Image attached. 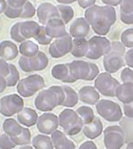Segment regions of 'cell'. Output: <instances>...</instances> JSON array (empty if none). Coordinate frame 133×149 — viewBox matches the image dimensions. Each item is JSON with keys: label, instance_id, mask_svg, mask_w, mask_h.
Instances as JSON below:
<instances>
[{"label": "cell", "instance_id": "cell-1", "mask_svg": "<svg viewBox=\"0 0 133 149\" xmlns=\"http://www.w3.org/2000/svg\"><path fill=\"white\" fill-rule=\"evenodd\" d=\"M84 16L93 31L100 36L107 35L116 21V10L109 6L93 5L86 9Z\"/></svg>", "mask_w": 133, "mask_h": 149}, {"label": "cell", "instance_id": "cell-2", "mask_svg": "<svg viewBox=\"0 0 133 149\" xmlns=\"http://www.w3.org/2000/svg\"><path fill=\"white\" fill-rule=\"evenodd\" d=\"M65 99L63 86L52 85L41 91L34 100L35 107L43 112H50L56 107L61 106Z\"/></svg>", "mask_w": 133, "mask_h": 149}, {"label": "cell", "instance_id": "cell-3", "mask_svg": "<svg viewBox=\"0 0 133 149\" xmlns=\"http://www.w3.org/2000/svg\"><path fill=\"white\" fill-rule=\"evenodd\" d=\"M124 55L125 46L122 44V42H112L110 52L104 56L103 59V65L105 70L110 74L116 73L125 64Z\"/></svg>", "mask_w": 133, "mask_h": 149}, {"label": "cell", "instance_id": "cell-4", "mask_svg": "<svg viewBox=\"0 0 133 149\" xmlns=\"http://www.w3.org/2000/svg\"><path fill=\"white\" fill-rule=\"evenodd\" d=\"M59 123L63 129V132L68 136L78 134L84 125L77 111H74L71 108H66L61 112L59 116Z\"/></svg>", "mask_w": 133, "mask_h": 149}, {"label": "cell", "instance_id": "cell-5", "mask_svg": "<svg viewBox=\"0 0 133 149\" xmlns=\"http://www.w3.org/2000/svg\"><path fill=\"white\" fill-rule=\"evenodd\" d=\"M69 68L71 74L77 81H92L100 74V69L96 64L84 61H73L69 63Z\"/></svg>", "mask_w": 133, "mask_h": 149}, {"label": "cell", "instance_id": "cell-6", "mask_svg": "<svg viewBox=\"0 0 133 149\" xmlns=\"http://www.w3.org/2000/svg\"><path fill=\"white\" fill-rule=\"evenodd\" d=\"M17 91L22 97L29 98L33 96L36 92L41 91L45 86V79L40 74H34L20 79L17 84Z\"/></svg>", "mask_w": 133, "mask_h": 149}, {"label": "cell", "instance_id": "cell-7", "mask_svg": "<svg viewBox=\"0 0 133 149\" xmlns=\"http://www.w3.org/2000/svg\"><path fill=\"white\" fill-rule=\"evenodd\" d=\"M18 64L20 66L21 69L26 73L36 72V71H42L45 69L49 64V59L45 52H40L33 57H25L21 56L19 59Z\"/></svg>", "mask_w": 133, "mask_h": 149}, {"label": "cell", "instance_id": "cell-8", "mask_svg": "<svg viewBox=\"0 0 133 149\" xmlns=\"http://www.w3.org/2000/svg\"><path fill=\"white\" fill-rule=\"evenodd\" d=\"M94 85L102 95L113 98L116 97V90L119 87L120 83L115 77H113L110 73L104 72L99 74V76L95 78Z\"/></svg>", "mask_w": 133, "mask_h": 149}, {"label": "cell", "instance_id": "cell-9", "mask_svg": "<svg viewBox=\"0 0 133 149\" xmlns=\"http://www.w3.org/2000/svg\"><path fill=\"white\" fill-rule=\"evenodd\" d=\"M96 109L98 114L107 122H118L123 117V111L119 104L108 100H99Z\"/></svg>", "mask_w": 133, "mask_h": 149}, {"label": "cell", "instance_id": "cell-10", "mask_svg": "<svg viewBox=\"0 0 133 149\" xmlns=\"http://www.w3.org/2000/svg\"><path fill=\"white\" fill-rule=\"evenodd\" d=\"M88 45L89 49L85 57L91 60H98L111 50V42L104 36H92L88 41Z\"/></svg>", "mask_w": 133, "mask_h": 149}, {"label": "cell", "instance_id": "cell-11", "mask_svg": "<svg viewBox=\"0 0 133 149\" xmlns=\"http://www.w3.org/2000/svg\"><path fill=\"white\" fill-rule=\"evenodd\" d=\"M125 143V134L118 125L108 126L104 130V144L107 149H121Z\"/></svg>", "mask_w": 133, "mask_h": 149}, {"label": "cell", "instance_id": "cell-12", "mask_svg": "<svg viewBox=\"0 0 133 149\" xmlns=\"http://www.w3.org/2000/svg\"><path fill=\"white\" fill-rule=\"evenodd\" d=\"M24 107V101L21 95L9 94L0 99V114L10 117L18 114Z\"/></svg>", "mask_w": 133, "mask_h": 149}, {"label": "cell", "instance_id": "cell-13", "mask_svg": "<svg viewBox=\"0 0 133 149\" xmlns=\"http://www.w3.org/2000/svg\"><path fill=\"white\" fill-rule=\"evenodd\" d=\"M73 46V38L69 33L56 38L49 47V53L52 58L59 59L71 52Z\"/></svg>", "mask_w": 133, "mask_h": 149}, {"label": "cell", "instance_id": "cell-14", "mask_svg": "<svg viewBox=\"0 0 133 149\" xmlns=\"http://www.w3.org/2000/svg\"><path fill=\"white\" fill-rule=\"evenodd\" d=\"M59 125V117L49 112H45V114L40 116L36 122L38 132L45 135H52L58 129Z\"/></svg>", "mask_w": 133, "mask_h": 149}, {"label": "cell", "instance_id": "cell-15", "mask_svg": "<svg viewBox=\"0 0 133 149\" xmlns=\"http://www.w3.org/2000/svg\"><path fill=\"white\" fill-rule=\"evenodd\" d=\"M36 14L37 18H38V22L41 23V25H45L47 22L52 18H60L57 6L48 2L42 3L38 6L36 9Z\"/></svg>", "mask_w": 133, "mask_h": 149}, {"label": "cell", "instance_id": "cell-16", "mask_svg": "<svg viewBox=\"0 0 133 149\" xmlns=\"http://www.w3.org/2000/svg\"><path fill=\"white\" fill-rule=\"evenodd\" d=\"M46 34L52 38H59L67 34L65 23L60 18H52L45 25Z\"/></svg>", "mask_w": 133, "mask_h": 149}, {"label": "cell", "instance_id": "cell-17", "mask_svg": "<svg viewBox=\"0 0 133 149\" xmlns=\"http://www.w3.org/2000/svg\"><path fill=\"white\" fill-rule=\"evenodd\" d=\"M51 73L53 78L60 80L63 83L71 84L77 81V79L74 78L71 74L69 63H61V64H57L53 66L51 70Z\"/></svg>", "mask_w": 133, "mask_h": 149}, {"label": "cell", "instance_id": "cell-18", "mask_svg": "<svg viewBox=\"0 0 133 149\" xmlns=\"http://www.w3.org/2000/svg\"><path fill=\"white\" fill-rule=\"evenodd\" d=\"M91 29V25L85 18H77L71 23L69 27V34L74 38L85 37L88 36Z\"/></svg>", "mask_w": 133, "mask_h": 149}, {"label": "cell", "instance_id": "cell-19", "mask_svg": "<svg viewBox=\"0 0 133 149\" xmlns=\"http://www.w3.org/2000/svg\"><path fill=\"white\" fill-rule=\"evenodd\" d=\"M79 100L87 105H96L100 100L99 91L95 87L91 85H86L82 87L78 91Z\"/></svg>", "mask_w": 133, "mask_h": 149}, {"label": "cell", "instance_id": "cell-20", "mask_svg": "<svg viewBox=\"0 0 133 149\" xmlns=\"http://www.w3.org/2000/svg\"><path fill=\"white\" fill-rule=\"evenodd\" d=\"M82 130L86 138L94 139L101 135L103 132V123L100 117L95 116L92 122L84 125Z\"/></svg>", "mask_w": 133, "mask_h": 149}, {"label": "cell", "instance_id": "cell-21", "mask_svg": "<svg viewBox=\"0 0 133 149\" xmlns=\"http://www.w3.org/2000/svg\"><path fill=\"white\" fill-rule=\"evenodd\" d=\"M55 149H75V143L68 139L67 134L56 130L51 137Z\"/></svg>", "mask_w": 133, "mask_h": 149}, {"label": "cell", "instance_id": "cell-22", "mask_svg": "<svg viewBox=\"0 0 133 149\" xmlns=\"http://www.w3.org/2000/svg\"><path fill=\"white\" fill-rule=\"evenodd\" d=\"M19 54V47L12 41L4 40L0 43V59L13 61Z\"/></svg>", "mask_w": 133, "mask_h": 149}, {"label": "cell", "instance_id": "cell-23", "mask_svg": "<svg viewBox=\"0 0 133 149\" xmlns=\"http://www.w3.org/2000/svg\"><path fill=\"white\" fill-rule=\"evenodd\" d=\"M38 117L36 112L30 107H23L17 114L18 122L26 127H31L36 124Z\"/></svg>", "mask_w": 133, "mask_h": 149}, {"label": "cell", "instance_id": "cell-24", "mask_svg": "<svg viewBox=\"0 0 133 149\" xmlns=\"http://www.w3.org/2000/svg\"><path fill=\"white\" fill-rule=\"evenodd\" d=\"M116 97L123 104L130 103L133 100V84L123 83L116 90Z\"/></svg>", "mask_w": 133, "mask_h": 149}, {"label": "cell", "instance_id": "cell-25", "mask_svg": "<svg viewBox=\"0 0 133 149\" xmlns=\"http://www.w3.org/2000/svg\"><path fill=\"white\" fill-rule=\"evenodd\" d=\"M89 49L88 41L85 37H77L73 39V46L71 50V54L75 58L85 57Z\"/></svg>", "mask_w": 133, "mask_h": 149}, {"label": "cell", "instance_id": "cell-26", "mask_svg": "<svg viewBox=\"0 0 133 149\" xmlns=\"http://www.w3.org/2000/svg\"><path fill=\"white\" fill-rule=\"evenodd\" d=\"M40 28L41 25L35 21H27V22H21V26H20L21 33L26 39L35 37L36 34L38 33Z\"/></svg>", "mask_w": 133, "mask_h": 149}, {"label": "cell", "instance_id": "cell-27", "mask_svg": "<svg viewBox=\"0 0 133 149\" xmlns=\"http://www.w3.org/2000/svg\"><path fill=\"white\" fill-rule=\"evenodd\" d=\"M3 130L6 134L10 137H16L20 135L23 130V127L16 120L13 118H8L3 123Z\"/></svg>", "mask_w": 133, "mask_h": 149}, {"label": "cell", "instance_id": "cell-28", "mask_svg": "<svg viewBox=\"0 0 133 149\" xmlns=\"http://www.w3.org/2000/svg\"><path fill=\"white\" fill-rule=\"evenodd\" d=\"M19 52L22 54V56L30 58L39 52V46L30 40H25L20 44Z\"/></svg>", "mask_w": 133, "mask_h": 149}, {"label": "cell", "instance_id": "cell-29", "mask_svg": "<svg viewBox=\"0 0 133 149\" xmlns=\"http://www.w3.org/2000/svg\"><path fill=\"white\" fill-rule=\"evenodd\" d=\"M32 146L35 149H53L52 140L48 135L39 134L36 135L32 139Z\"/></svg>", "mask_w": 133, "mask_h": 149}, {"label": "cell", "instance_id": "cell-30", "mask_svg": "<svg viewBox=\"0 0 133 149\" xmlns=\"http://www.w3.org/2000/svg\"><path fill=\"white\" fill-rule=\"evenodd\" d=\"M64 91H65V99L62 103V107H74L75 105L78 103L79 97H78V93H77L72 87H69L68 85L63 86Z\"/></svg>", "mask_w": 133, "mask_h": 149}, {"label": "cell", "instance_id": "cell-31", "mask_svg": "<svg viewBox=\"0 0 133 149\" xmlns=\"http://www.w3.org/2000/svg\"><path fill=\"white\" fill-rule=\"evenodd\" d=\"M57 9L59 11L60 19H61L62 22L65 24L69 23V22L74 17V10L71 6L68 5H58L57 6Z\"/></svg>", "mask_w": 133, "mask_h": 149}, {"label": "cell", "instance_id": "cell-32", "mask_svg": "<svg viewBox=\"0 0 133 149\" xmlns=\"http://www.w3.org/2000/svg\"><path fill=\"white\" fill-rule=\"evenodd\" d=\"M77 113L78 114V116L83 120L84 124L90 123L91 122L93 121V119L95 117L92 108L90 107H87V106H82L79 108H77Z\"/></svg>", "mask_w": 133, "mask_h": 149}, {"label": "cell", "instance_id": "cell-33", "mask_svg": "<svg viewBox=\"0 0 133 149\" xmlns=\"http://www.w3.org/2000/svg\"><path fill=\"white\" fill-rule=\"evenodd\" d=\"M13 140L16 146H25L29 145L31 142V133L28 128H23L22 132L20 135L16 137H12Z\"/></svg>", "mask_w": 133, "mask_h": 149}, {"label": "cell", "instance_id": "cell-34", "mask_svg": "<svg viewBox=\"0 0 133 149\" xmlns=\"http://www.w3.org/2000/svg\"><path fill=\"white\" fill-rule=\"evenodd\" d=\"M8 87H13L17 85L18 82L20 81V73L17 68L13 64H10V73L6 77Z\"/></svg>", "mask_w": 133, "mask_h": 149}, {"label": "cell", "instance_id": "cell-35", "mask_svg": "<svg viewBox=\"0 0 133 149\" xmlns=\"http://www.w3.org/2000/svg\"><path fill=\"white\" fill-rule=\"evenodd\" d=\"M34 38L37 43H38L39 45H50L52 43V37L46 34L45 25H41V28H40L38 33L36 34V36L34 37Z\"/></svg>", "mask_w": 133, "mask_h": 149}, {"label": "cell", "instance_id": "cell-36", "mask_svg": "<svg viewBox=\"0 0 133 149\" xmlns=\"http://www.w3.org/2000/svg\"><path fill=\"white\" fill-rule=\"evenodd\" d=\"M20 26H21V22H16L15 24H13L10 29V36L11 38L19 43L21 44L22 42H24L25 40H27L25 37L22 35L21 33V29H20Z\"/></svg>", "mask_w": 133, "mask_h": 149}, {"label": "cell", "instance_id": "cell-37", "mask_svg": "<svg viewBox=\"0 0 133 149\" xmlns=\"http://www.w3.org/2000/svg\"><path fill=\"white\" fill-rule=\"evenodd\" d=\"M122 44L128 48H133V29H128L122 33Z\"/></svg>", "mask_w": 133, "mask_h": 149}, {"label": "cell", "instance_id": "cell-38", "mask_svg": "<svg viewBox=\"0 0 133 149\" xmlns=\"http://www.w3.org/2000/svg\"><path fill=\"white\" fill-rule=\"evenodd\" d=\"M36 8L32 5V3L29 2V1H27L25 3V5L22 6V13H21L20 18H22V19H29V18L34 17V15L36 14Z\"/></svg>", "mask_w": 133, "mask_h": 149}, {"label": "cell", "instance_id": "cell-39", "mask_svg": "<svg viewBox=\"0 0 133 149\" xmlns=\"http://www.w3.org/2000/svg\"><path fill=\"white\" fill-rule=\"evenodd\" d=\"M16 144L13 140L12 137L4 133L0 135V148L1 149H13Z\"/></svg>", "mask_w": 133, "mask_h": 149}, {"label": "cell", "instance_id": "cell-40", "mask_svg": "<svg viewBox=\"0 0 133 149\" xmlns=\"http://www.w3.org/2000/svg\"><path fill=\"white\" fill-rule=\"evenodd\" d=\"M22 11V8H14V7L7 5L6 9L5 10L4 13L6 17L10 18V19H16V18H20Z\"/></svg>", "mask_w": 133, "mask_h": 149}, {"label": "cell", "instance_id": "cell-41", "mask_svg": "<svg viewBox=\"0 0 133 149\" xmlns=\"http://www.w3.org/2000/svg\"><path fill=\"white\" fill-rule=\"evenodd\" d=\"M121 78L123 83H132L133 84V70L130 68H124L121 73Z\"/></svg>", "mask_w": 133, "mask_h": 149}, {"label": "cell", "instance_id": "cell-42", "mask_svg": "<svg viewBox=\"0 0 133 149\" xmlns=\"http://www.w3.org/2000/svg\"><path fill=\"white\" fill-rule=\"evenodd\" d=\"M120 6H121V13H133V0H122Z\"/></svg>", "mask_w": 133, "mask_h": 149}, {"label": "cell", "instance_id": "cell-43", "mask_svg": "<svg viewBox=\"0 0 133 149\" xmlns=\"http://www.w3.org/2000/svg\"><path fill=\"white\" fill-rule=\"evenodd\" d=\"M9 73H10V64L6 61L0 59V76L6 77Z\"/></svg>", "mask_w": 133, "mask_h": 149}, {"label": "cell", "instance_id": "cell-44", "mask_svg": "<svg viewBox=\"0 0 133 149\" xmlns=\"http://www.w3.org/2000/svg\"><path fill=\"white\" fill-rule=\"evenodd\" d=\"M123 113L128 118H133V100L123 104Z\"/></svg>", "mask_w": 133, "mask_h": 149}, {"label": "cell", "instance_id": "cell-45", "mask_svg": "<svg viewBox=\"0 0 133 149\" xmlns=\"http://www.w3.org/2000/svg\"><path fill=\"white\" fill-rule=\"evenodd\" d=\"M124 61L127 66H129L130 68H133V48H130L125 52Z\"/></svg>", "mask_w": 133, "mask_h": 149}, {"label": "cell", "instance_id": "cell-46", "mask_svg": "<svg viewBox=\"0 0 133 149\" xmlns=\"http://www.w3.org/2000/svg\"><path fill=\"white\" fill-rule=\"evenodd\" d=\"M28 0H6L7 5L14 8H22Z\"/></svg>", "mask_w": 133, "mask_h": 149}, {"label": "cell", "instance_id": "cell-47", "mask_svg": "<svg viewBox=\"0 0 133 149\" xmlns=\"http://www.w3.org/2000/svg\"><path fill=\"white\" fill-rule=\"evenodd\" d=\"M121 21L125 24H133V13H121Z\"/></svg>", "mask_w": 133, "mask_h": 149}, {"label": "cell", "instance_id": "cell-48", "mask_svg": "<svg viewBox=\"0 0 133 149\" xmlns=\"http://www.w3.org/2000/svg\"><path fill=\"white\" fill-rule=\"evenodd\" d=\"M96 1L97 0H77V3L82 8L85 9V8H88V7L93 6Z\"/></svg>", "mask_w": 133, "mask_h": 149}, {"label": "cell", "instance_id": "cell-49", "mask_svg": "<svg viewBox=\"0 0 133 149\" xmlns=\"http://www.w3.org/2000/svg\"><path fill=\"white\" fill-rule=\"evenodd\" d=\"M78 149H97V146L92 141H85L80 145Z\"/></svg>", "mask_w": 133, "mask_h": 149}, {"label": "cell", "instance_id": "cell-50", "mask_svg": "<svg viewBox=\"0 0 133 149\" xmlns=\"http://www.w3.org/2000/svg\"><path fill=\"white\" fill-rule=\"evenodd\" d=\"M7 82L5 77L0 76V93H2L6 91V89L7 88Z\"/></svg>", "mask_w": 133, "mask_h": 149}, {"label": "cell", "instance_id": "cell-51", "mask_svg": "<svg viewBox=\"0 0 133 149\" xmlns=\"http://www.w3.org/2000/svg\"><path fill=\"white\" fill-rule=\"evenodd\" d=\"M101 1L107 5V6H116L118 5L121 4V1L122 0H101Z\"/></svg>", "mask_w": 133, "mask_h": 149}, {"label": "cell", "instance_id": "cell-52", "mask_svg": "<svg viewBox=\"0 0 133 149\" xmlns=\"http://www.w3.org/2000/svg\"><path fill=\"white\" fill-rule=\"evenodd\" d=\"M6 6H7L6 0H0V14L4 13L5 10L6 9Z\"/></svg>", "mask_w": 133, "mask_h": 149}, {"label": "cell", "instance_id": "cell-53", "mask_svg": "<svg viewBox=\"0 0 133 149\" xmlns=\"http://www.w3.org/2000/svg\"><path fill=\"white\" fill-rule=\"evenodd\" d=\"M56 1L61 5H69V4L75 2L77 0H56Z\"/></svg>", "mask_w": 133, "mask_h": 149}, {"label": "cell", "instance_id": "cell-54", "mask_svg": "<svg viewBox=\"0 0 133 149\" xmlns=\"http://www.w3.org/2000/svg\"><path fill=\"white\" fill-rule=\"evenodd\" d=\"M19 149H34L31 146H29V145H25V146H22Z\"/></svg>", "mask_w": 133, "mask_h": 149}, {"label": "cell", "instance_id": "cell-55", "mask_svg": "<svg viewBox=\"0 0 133 149\" xmlns=\"http://www.w3.org/2000/svg\"><path fill=\"white\" fill-rule=\"evenodd\" d=\"M125 149H133V141L128 143V145L126 146V148Z\"/></svg>", "mask_w": 133, "mask_h": 149}, {"label": "cell", "instance_id": "cell-56", "mask_svg": "<svg viewBox=\"0 0 133 149\" xmlns=\"http://www.w3.org/2000/svg\"><path fill=\"white\" fill-rule=\"evenodd\" d=\"M0 149H1V148H0Z\"/></svg>", "mask_w": 133, "mask_h": 149}]
</instances>
